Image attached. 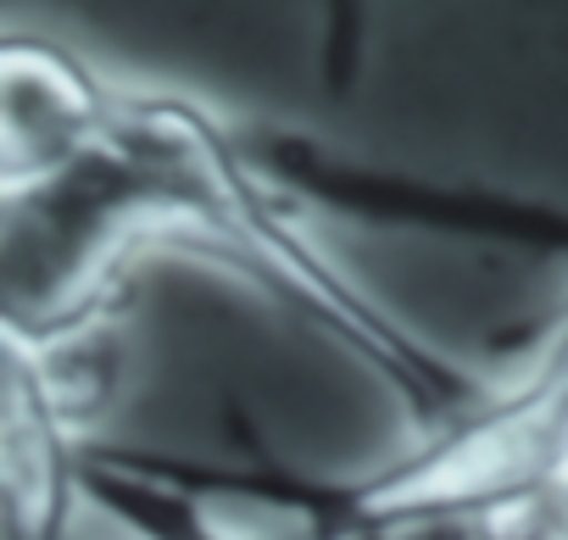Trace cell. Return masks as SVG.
Returning a JSON list of instances; mask_svg holds the SVG:
<instances>
[{
	"label": "cell",
	"mask_w": 568,
	"mask_h": 540,
	"mask_svg": "<svg viewBox=\"0 0 568 540\" xmlns=\"http://www.w3.org/2000/svg\"><path fill=\"white\" fill-rule=\"evenodd\" d=\"M251 162L291 195L318 212H346L352 223L374 228H424L446 240H479L501 251H535V256H568V206L524 201L501 190H463V184H429L402 173H374L346 156H329L313 140L296 134H240Z\"/></svg>",
	"instance_id": "1"
},
{
	"label": "cell",
	"mask_w": 568,
	"mask_h": 540,
	"mask_svg": "<svg viewBox=\"0 0 568 540\" xmlns=\"http://www.w3.org/2000/svg\"><path fill=\"white\" fill-rule=\"evenodd\" d=\"M0 501L7 540H73V507L84 501V429L57 407L34 357L7 340L0 374Z\"/></svg>",
	"instance_id": "2"
},
{
	"label": "cell",
	"mask_w": 568,
	"mask_h": 540,
	"mask_svg": "<svg viewBox=\"0 0 568 540\" xmlns=\"http://www.w3.org/2000/svg\"><path fill=\"white\" fill-rule=\"evenodd\" d=\"M363 73V0H324V84L346 95Z\"/></svg>",
	"instance_id": "3"
}]
</instances>
